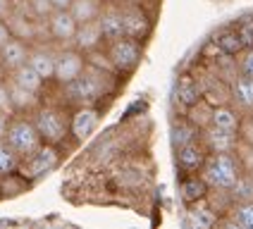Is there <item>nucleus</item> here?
Here are the masks:
<instances>
[{
    "label": "nucleus",
    "mask_w": 253,
    "mask_h": 229,
    "mask_svg": "<svg viewBox=\"0 0 253 229\" xmlns=\"http://www.w3.org/2000/svg\"><path fill=\"white\" fill-rule=\"evenodd\" d=\"M34 124L41 134L43 143H62L70 139V113L62 108V105H41L36 113L31 114Z\"/></svg>",
    "instance_id": "nucleus-3"
},
{
    "label": "nucleus",
    "mask_w": 253,
    "mask_h": 229,
    "mask_svg": "<svg viewBox=\"0 0 253 229\" xmlns=\"http://www.w3.org/2000/svg\"><path fill=\"white\" fill-rule=\"evenodd\" d=\"M29 53H31V45L24 38L12 36L10 41L0 48V65H2L5 74H10L17 67H22L24 62H29Z\"/></svg>",
    "instance_id": "nucleus-12"
},
{
    "label": "nucleus",
    "mask_w": 253,
    "mask_h": 229,
    "mask_svg": "<svg viewBox=\"0 0 253 229\" xmlns=\"http://www.w3.org/2000/svg\"><path fill=\"white\" fill-rule=\"evenodd\" d=\"M122 17H125L126 36L139 38V41L148 36V31H151V19H148V14L141 10L139 2H125V5H122Z\"/></svg>",
    "instance_id": "nucleus-13"
},
{
    "label": "nucleus",
    "mask_w": 253,
    "mask_h": 229,
    "mask_svg": "<svg viewBox=\"0 0 253 229\" xmlns=\"http://www.w3.org/2000/svg\"><path fill=\"white\" fill-rule=\"evenodd\" d=\"M7 76L12 79L14 84L24 86V88H29V91H34V93H41V91H43V86L48 84V81L43 79L41 74H39V72H36L34 67H31V65H29V62H24L22 67H17L14 72H10Z\"/></svg>",
    "instance_id": "nucleus-22"
},
{
    "label": "nucleus",
    "mask_w": 253,
    "mask_h": 229,
    "mask_svg": "<svg viewBox=\"0 0 253 229\" xmlns=\"http://www.w3.org/2000/svg\"><path fill=\"white\" fill-rule=\"evenodd\" d=\"M184 225L186 227H194V229H208L220 225V215L217 210L212 208L208 200H198V203H191L186 208V215H184Z\"/></svg>",
    "instance_id": "nucleus-14"
},
{
    "label": "nucleus",
    "mask_w": 253,
    "mask_h": 229,
    "mask_svg": "<svg viewBox=\"0 0 253 229\" xmlns=\"http://www.w3.org/2000/svg\"><path fill=\"white\" fill-rule=\"evenodd\" d=\"M10 119H12V114L0 113V139H5V134H7V127H10Z\"/></svg>",
    "instance_id": "nucleus-38"
},
{
    "label": "nucleus",
    "mask_w": 253,
    "mask_h": 229,
    "mask_svg": "<svg viewBox=\"0 0 253 229\" xmlns=\"http://www.w3.org/2000/svg\"><path fill=\"white\" fill-rule=\"evenodd\" d=\"M10 81V96H12V105H14V114H34L41 108V93H34L24 86L14 84L12 79L7 76Z\"/></svg>",
    "instance_id": "nucleus-19"
},
{
    "label": "nucleus",
    "mask_w": 253,
    "mask_h": 229,
    "mask_svg": "<svg viewBox=\"0 0 253 229\" xmlns=\"http://www.w3.org/2000/svg\"><path fill=\"white\" fill-rule=\"evenodd\" d=\"M237 34L241 36L244 45H253V17H246V19H241L239 27H237Z\"/></svg>",
    "instance_id": "nucleus-34"
},
{
    "label": "nucleus",
    "mask_w": 253,
    "mask_h": 229,
    "mask_svg": "<svg viewBox=\"0 0 253 229\" xmlns=\"http://www.w3.org/2000/svg\"><path fill=\"white\" fill-rule=\"evenodd\" d=\"M19 165H22V155L7 143V139H0V177L19 172Z\"/></svg>",
    "instance_id": "nucleus-28"
},
{
    "label": "nucleus",
    "mask_w": 253,
    "mask_h": 229,
    "mask_svg": "<svg viewBox=\"0 0 253 229\" xmlns=\"http://www.w3.org/2000/svg\"><path fill=\"white\" fill-rule=\"evenodd\" d=\"M196 139H201V129L196 124H191L189 119H179V124L174 122V127H172V146H174V151L186 146V143L196 141Z\"/></svg>",
    "instance_id": "nucleus-27"
},
{
    "label": "nucleus",
    "mask_w": 253,
    "mask_h": 229,
    "mask_svg": "<svg viewBox=\"0 0 253 229\" xmlns=\"http://www.w3.org/2000/svg\"><path fill=\"white\" fill-rule=\"evenodd\" d=\"M5 139H7V143L22 155V160L29 157L31 153H36V151L43 146L41 134H39V129H36L34 119H31L29 114L27 117H24V114H12Z\"/></svg>",
    "instance_id": "nucleus-5"
},
{
    "label": "nucleus",
    "mask_w": 253,
    "mask_h": 229,
    "mask_svg": "<svg viewBox=\"0 0 253 229\" xmlns=\"http://www.w3.org/2000/svg\"><path fill=\"white\" fill-rule=\"evenodd\" d=\"M208 191H211V186L206 184L201 172H186V174H182V179H179V198L186 205L203 200L208 196Z\"/></svg>",
    "instance_id": "nucleus-18"
},
{
    "label": "nucleus",
    "mask_w": 253,
    "mask_h": 229,
    "mask_svg": "<svg viewBox=\"0 0 253 229\" xmlns=\"http://www.w3.org/2000/svg\"><path fill=\"white\" fill-rule=\"evenodd\" d=\"M239 139H241V143L253 146V114H244L241 127H239Z\"/></svg>",
    "instance_id": "nucleus-35"
},
{
    "label": "nucleus",
    "mask_w": 253,
    "mask_h": 229,
    "mask_svg": "<svg viewBox=\"0 0 253 229\" xmlns=\"http://www.w3.org/2000/svg\"><path fill=\"white\" fill-rule=\"evenodd\" d=\"M237 155H239V160H241V167H244V172H253V146H249V143H241L239 151H237Z\"/></svg>",
    "instance_id": "nucleus-36"
},
{
    "label": "nucleus",
    "mask_w": 253,
    "mask_h": 229,
    "mask_svg": "<svg viewBox=\"0 0 253 229\" xmlns=\"http://www.w3.org/2000/svg\"><path fill=\"white\" fill-rule=\"evenodd\" d=\"M29 7H31V14L39 17V19H48V14L53 12V2L50 0H29Z\"/></svg>",
    "instance_id": "nucleus-33"
},
{
    "label": "nucleus",
    "mask_w": 253,
    "mask_h": 229,
    "mask_svg": "<svg viewBox=\"0 0 253 229\" xmlns=\"http://www.w3.org/2000/svg\"><path fill=\"white\" fill-rule=\"evenodd\" d=\"M103 7H105L103 0H74L70 12L79 24H84V22H91V19H98Z\"/></svg>",
    "instance_id": "nucleus-26"
},
{
    "label": "nucleus",
    "mask_w": 253,
    "mask_h": 229,
    "mask_svg": "<svg viewBox=\"0 0 253 229\" xmlns=\"http://www.w3.org/2000/svg\"><path fill=\"white\" fill-rule=\"evenodd\" d=\"M115 76L117 74H113V72H105L96 65L86 62L84 72L72 84L62 86L67 105H74V108L77 105H98L105 96H110L115 91Z\"/></svg>",
    "instance_id": "nucleus-1"
},
{
    "label": "nucleus",
    "mask_w": 253,
    "mask_h": 229,
    "mask_svg": "<svg viewBox=\"0 0 253 229\" xmlns=\"http://www.w3.org/2000/svg\"><path fill=\"white\" fill-rule=\"evenodd\" d=\"M227 225L239 229H253V200L244 203H232V208L227 210Z\"/></svg>",
    "instance_id": "nucleus-24"
},
{
    "label": "nucleus",
    "mask_w": 253,
    "mask_h": 229,
    "mask_svg": "<svg viewBox=\"0 0 253 229\" xmlns=\"http://www.w3.org/2000/svg\"><path fill=\"white\" fill-rule=\"evenodd\" d=\"M100 124L98 105H77L70 113V134L77 143H84Z\"/></svg>",
    "instance_id": "nucleus-8"
},
{
    "label": "nucleus",
    "mask_w": 253,
    "mask_h": 229,
    "mask_svg": "<svg viewBox=\"0 0 253 229\" xmlns=\"http://www.w3.org/2000/svg\"><path fill=\"white\" fill-rule=\"evenodd\" d=\"M2 76H7V74H5V70H2V65H0V79H2Z\"/></svg>",
    "instance_id": "nucleus-41"
},
{
    "label": "nucleus",
    "mask_w": 253,
    "mask_h": 229,
    "mask_svg": "<svg viewBox=\"0 0 253 229\" xmlns=\"http://www.w3.org/2000/svg\"><path fill=\"white\" fill-rule=\"evenodd\" d=\"M103 43H105V36H103L100 22H98V19H91V22L79 24V29H77V36H74L72 45H74V48H79L82 53H91V50H98Z\"/></svg>",
    "instance_id": "nucleus-16"
},
{
    "label": "nucleus",
    "mask_w": 253,
    "mask_h": 229,
    "mask_svg": "<svg viewBox=\"0 0 253 229\" xmlns=\"http://www.w3.org/2000/svg\"><path fill=\"white\" fill-rule=\"evenodd\" d=\"M206 157H208V148L203 146L201 139L186 143V146L174 151V162H177V167H179L182 174H186V172H201Z\"/></svg>",
    "instance_id": "nucleus-11"
},
{
    "label": "nucleus",
    "mask_w": 253,
    "mask_h": 229,
    "mask_svg": "<svg viewBox=\"0 0 253 229\" xmlns=\"http://www.w3.org/2000/svg\"><path fill=\"white\" fill-rule=\"evenodd\" d=\"M0 113L14 114V105H12V96H10V81L2 76L0 79Z\"/></svg>",
    "instance_id": "nucleus-32"
},
{
    "label": "nucleus",
    "mask_w": 253,
    "mask_h": 229,
    "mask_svg": "<svg viewBox=\"0 0 253 229\" xmlns=\"http://www.w3.org/2000/svg\"><path fill=\"white\" fill-rule=\"evenodd\" d=\"M108 55L113 60L117 74H131V72H136V67L141 65L143 48H141L139 38L122 36V38H117V41L108 43Z\"/></svg>",
    "instance_id": "nucleus-6"
},
{
    "label": "nucleus",
    "mask_w": 253,
    "mask_h": 229,
    "mask_svg": "<svg viewBox=\"0 0 253 229\" xmlns=\"http://www.w3.org/2000/svg\"><path fill=\"white\" fill-rule=\"evenodd\" d=\"M174 96H177V100L182 103L184 108H191L194 103H198V100L203 98V93H201V88H198V81L191 74H182V76L177 79Z\"/></svg>",
    "instance_id": "nucleus-23"
},
{
    "label": "nucleus",
    "mask_w": 253,
    "mask_h": 229,
    "mask_svg": "<svg viewBox=\"0 0 253 229\" xmlns=\"http://www.w3.org/2000/svg\"><path fill=\"white\" fill-rule=\"evenodd\" d=\"M98 22H100V29H103V36H105V43L117 41V38L126 36L122 5H105L98 17Z\"/></svg>",
    "instance_id": "nucleus-15"
},
{
    "label": "nucleus",
    "mask_w": 253,
    "mask_h": 229,
    "mask_svg": "<svg viewBox=\"0 0 253 229\" xmlns=\"http://www.w3.org/2000/svg\"><path fill=\"white\" fill-rule=\"evenodd\" d=\"M126 2H141V0H126Z\"/></svg>",
    "instance_id": "nucleus-42"
},
{
    "label": "nucleus",
    "mask_w": 253,
    "mask_h": 229,
    "mask_svg": "<svg viewBox=\"0 0 253 229\" xmlns=\"http://www.w3.org/2000/svg\"><path fill=\"white\" fill-rule=\"evenodd\" d=\"M50 2H53V10H70L74 0H50Z\"/></svg>",
    "instance_id": "nucleus-40"
},
{
    "label": "nucleus",
    "mask_w": 253,
    "mask_h": 229,
    "mask_svg": "<svg viewBox=\"0 0 253 229\" xmlns=\"http://www.w3.org/2000/svg\"><path fill=\"white\" fill-rule=\"evenodd\" d=\"M48 24V34L55 38L57 43H72L74 36H77V29H79V22L72 17L70 10H53L45 19Z\"/></svg>",
    "instance_id": "nucleus-10"
},
{
    "label": "nucleus",
    "mask_w": 253,
    "mask_h": 229,
    "mask_svg": "<svg viewBox=\"0 0 253 229\" xmlns=\"http://www.w3.org/2000/svg\"><path fill=\"white\" fill-rule=\"evenodd\" d=\"M60 162H62L60 146H55V143H43L36 153H31L29 157L22 160L19 172L27 177L31 184H39L41 179H45L48 174H53L60 167Z\"/></svg>",
    "instance_id": "nucleus-4"
},
{
    "label": "nucleus",
    "mask_w": 253,
    "mask_h": 229,
    "mask_svg": "<svg viewBox=\"0 0 253 229\" xmlns=\"http://www.w3.org/2000/svg\"><path fill=\"white\" fill-rule=\"evenodd\" d=\"M244 113L229 100V103H217L212 105V114H211V124L220 129H229V131H239Z\"/></svg>",
    "instance_id": "nucleus-20"
},
{
    "label": "nucleus",
    "mask_w": 253,
    "mask_h": 229,
    "mask_svg": "<svg viewBox=\"0 0 253 229\" xmlns=\"http://www.w3.org/2000/svg\"><path fill=\"white\" fill-rule=\"evenodd\" d=\"M10 14H12L10 0H0V19H5V17H10Z\"/></svg>",
    "instance_id": "nucleus-39"
},
{
    "label": "nucleus",
    "mask_w": 253,
    "mask_h": 229,
    "mask_svg": "<svg viewBox=\"0 0 253 229\" xmlns=\"http://www.w3.org/2000/svg\"><path fill=\"white\" fill-rule=\"evenodd\" d=\"M31 182L22 172H12V174H5L0 177V198H12V196H19L31 189Z\"/></svg>",
    "instance_id": "nucleus-25"
},
{
    "label": "nucleus",
    "mask_w": 253,
    "mask_h": 229,
    "mask_svg": "<svg viewBox=\"0 0 253 229\" xmlns=\"http://www.w3.org/2000/svg\"><path fill=\"white\" fill-rule=\"evenodd\" d=\"M229 100L239 108L244 114H253V79L237 74L229 84Z\"/></svg>",
    "instance_id": "nucleus-17"
},
{
    "label": "nucleus",
    "mask_w": 253,
    "mask_h": 229,
    "mask_svg": "<svg viewBox=\"0 0 253 229\" xmlns=\"http://www.w3.org/2000/svg\"><path fill=\"white\" fill-rule=\"evenodd\" d=\"M215 41L220 43V48H222L225 53H232V55H239L241 50L246 48L244 41H241V36L237 34V29H234L232 34H220V38H215Z\"/></svg>",
    "instance_id": "nucleus-30"
},
{
    "label": "nucleus",
    "mask_w": 253,
    "mask_h": 229,
    "mask_svg": "<svg viewBox=\"0 0 253 229\" xmlns=\"http://www.w3.org/2000/svg\"><path fill=\"white\" fill-rule=\"evenodd\" d=\"M86 67V53H82L79 48H62L55 50V76L53 81L60 86L72 84Z\"/></svg>",
    "instance_id": "nucleus-7"
},
{
    "label": "nucleus",
    "mask_w": 253,
    "mask_h": 229,
    "mask_svg": "<svg viewBox=\"0 0 253 229\" xmlns=\"http://www.w3.org/2000/svg\"><path fill=\"white\" fill-rule=\"evenodd\" d=\"M201 141L208 148V153H237L241 146L239 131H229V129H220L215 124L201 129Z\"/></svg>",
    "instance_id": "nucleus-9"
},
{
    "label": "nucleus",
    "mask_w": 253,
    "mask_h": 229,
    "mask_svg": "<svg viewBox=\"0 0 253 229\" xmlns=\"http://www.w3.org/2000/svg\"><path fill=\"white\" fill-rule=\"evenodd\" d=\"M12 36H14V34H12V29H10V24H7L5 19H0V48L10 41Z\"/></svg>",
    "instance_id": "nucleus-37"
},
{
    "label": "nucleus",
    "mask_w": 253,
    "mask_h": 229,
    "mask_svg": "<svg viewBox=\"0 0 253 229\" xmlns=\"http://www.w3.org/2000/svg\"><path fill=\"white\" fill-rule=\"evenodd\" d=\"M29 65L41 74L45 81H53L55 76V50L45 48V45H34L29 53Z\"/></svg>",
    "instance_id": "nucleus-21"
},
{
    "label": "nucleus",
    "mask_w": 253,
    "mask_h": 229,
    "mask_svg": "<svg viewBox=\"0 0 253 229\" xmlns=\"http://www.w3.org/2000/svg\"><path fill=\"white\" fill-rule=\"evenodd\" d=\"M232 200L234 203H244V200H253V172H244L239 182L232 186Z\"/></svg>",
    "instance_id": "nucleus-29"
},
{
    "label": "nucleus",
    "mask_w": 253,
    "mask_h": 229,
    "mask_svg": "<svg viewBox=\"0 0 253 229\" xmlns=\"http://www.w3.org/2000/svg\"><path fill=\"white\" fill-rule=\"evenodd\" d=\"M237 70H239V74L253 79V45H246L237 55Z\"/></svg>",
    "instance_id": "nucleus-31"
},
{
    "label": "nucleus",
    "mask_w": 253,
    "mask_h": 229,
    "mask_svg": "<svg viewBox=\"0 0 253 229\" xmlns=\"http://www.w3.org/2000/svg\"><path fill=\"white\" fill-rule=\"evenodd\" d=\"M241 174L244 167L237 153H208L201 167V177L212 191H232V186L239 182Z\"/></svg>",
    "instance_id": "nucleus-2"
}]
</instances>
